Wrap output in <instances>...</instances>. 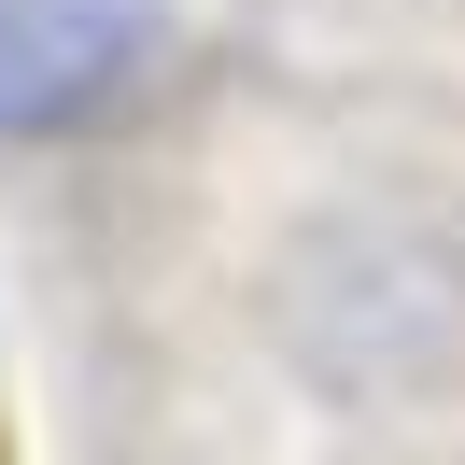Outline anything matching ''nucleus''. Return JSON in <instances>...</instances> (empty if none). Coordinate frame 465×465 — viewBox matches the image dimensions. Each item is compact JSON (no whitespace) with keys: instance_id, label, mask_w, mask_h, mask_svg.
Returning a JSON list of instances; mask_svg holds the SVG:
<instances>
[{"instance_id":"obj_1","label":"nucleus","mask_w":465,"mask_h":465,"mask_svg":"<svg viewBox=\"0 0 465 465\" xmlns=\"http://www.w3.org/2000/svg\"><path fill=\"white\" fill-rule=\"evenodd\" d=\"M170 0H0V142H85L155 85Z\"/></svg>"}]
</instances>
